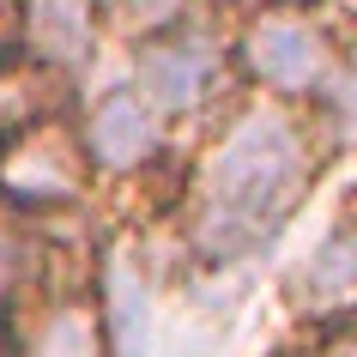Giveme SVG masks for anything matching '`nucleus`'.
Here are the masks:
<instances>
[{
    "label": "nucleus",
    "mask_w": 357,
    "mask_h": 357,
    "mask_svg": "<svg viewBox=\"0 0 357 357\" xmlns=\"http://www.w3.org/2000/svg\"><path fill=\"white\" fill-rule=\"evenodd\" d=\"M333 146L315 109L248 97L230 109L182 188V255L200 273H243L279 243L315 194Z\"/></svg>",
    "instance_id": "obj_1"
},
{
    "label": "nucleus",
    "mask_w": 357,
    "mask_h": 357,
    "mask_svg": "<svg viewBox=\"0 0 357 357\" xmlns=\"http://www.w3.org/2000/svg\"><path fill=\"white\" fill-rule=\"evenodd\" d=\"M345 49L327 19L303 13L291 0H261L243 19V31L230 37V55H236V73H248L261 85V97H279V103H315L321 85L333 79V61Z\"/></svg>",
    "instance_id": "obj_2"
},
{
    "label": "nucleus",
    "mask_w": 357,
    "mask_h": 357,
    "mask_svg": "<svg viewBox=\"0 0 357 357\" xmlns=\"http://www.w3.org/2000/svg\"><path fill=\"white\" fill-rule=\"evenodd\" d=\"M97 169L85 158V139H79L73 115H43L31 109L24 121L0 133V206L24 212H73L85 194H91Z\"/></svg>",
    "instance_id": "obj_3"
},
{
    "label": "nucleus",
    "mask_w": 357,
    "mask_h": 357,
    "mask_svg": "<svg viewBox=\"0 0 357 357\" xmlns=\"http://www.w3.org/2000/svg\"><path fill=\"white\" fill-rule=\"evenodd\" d=\"M230 73H236L230 37H218L200 19H182L164 37L133 43V61H128V79L146 91V103L164 121H188V115H206L212 103H225Z\"/></svg>",
    "instance_id": "obj_4"
},
{
    "label": "nucleus",
    "mask_w": 357,
    "mask_h": 357,
    "mask_svg": "<svg viewBox=\"0 0 357 357\" xmlns=\"http://www.w3.org/2000/svg\"><path fill=\"white\" fill-rule=\"evenodd\" d=\"M73 121H79V139H85V158H91L97 176L151 169L169 146V121L146 103V91L133 79H115L103 91H91Z\"/></svg>",
    "instance_id": "obj_5"
},
{
    "label": "nucleus",
    "mask_w": 357,
    "mask_h": 357,
    "mask_svg": "<svg viewBox=\"0 0 357 357\" xmlns=\"http://www.w3.org/2000/svg\"><path fill=\"white\" fill-rule=\"evenodd\" d=\"M103 49L97 0H19V61L49 79H79Z\"/></svg>",
    "instance_id": "obj_6"
},
{
    "label": "nucleus",
    "mask_w": 357,
    "mask_h": 357,
    "mask_svg": "<svg viewBox=\"0 0 357 357\" xmlns=\"http://www.w3.org/2000/svg\"><path fill=\"white\" fill-rule=\"evenodd\" d=\"M291 309L315 327L357 321V206L303 248L297 273H291Z\"/></svg>",
    "instance_id": "obj_7"
},
{
    "label": "nucleus",
    "mask_w": 357,
    "mask_h": 357,
    "mask_svg": "<svg viewBox=\"0 0 357 357\" xmlns=\"http://www.w3.org/2000/svg\"><path fill=\"white\" fill-rule=\"evenodd\" d=\"M19 357H115L97 284L91 291H61V297L43 303L37 321L24 327Z\"/></svg>",
    "instance_id": "obj_8"
},
{
    "label": "nucleus",
    "mask_w": 357,
    "mask_h": 357,
    "mask_svg": "<svg viewBox=\"0 0 357 357\" xmlns=\"http://www.w3.org/2000/svg\"><path fill=\"white\" fill-rule=\"evenodd\" d=\"M230 327H236L230 309H218V303H194L182 321L158 327V339H151L146 357H230Z\"/></svg>",
    "instance_id": "obj_9"
},
{
    "label": "nucleus",
    "mask_w": 357,
    "mask_h": 357,
    "mask_svg": "<svg viewBox=\"0 0 357 357\" xmlns=\"http://www.w3.org/2000/svg\"><path fill=\"white\" fill-rule=\"evenodd\" d=\"M309 109H315V121H321V133H327L333 151L339 146L357 151V37H345V49L333 61V79L321 85V97Z\"/></svg>",
    "instance_id": "obj_10"
},
{
    "label": "nucleus",
    "mask_w": 357,
    "mask_h": 357,
    "mask_svg": "<svg viewBox=\"0 0 357 357\" xmlns=\"http://www.w3.org/2000/svg\"><path fill=\"white\" fill-rule=\"evenodd\" d=\"M97 19L133 49V43H151L176 31L182 19H194V0H97Z\"/></svg>",
    "instance_id": "obj_11"
},
{
    "label": "nucleus",
    "mask_w": 357,
    "mask_h": 357,
    "mask_svg": "<svg viewBox=\"0 0 357 357\" xmlns=\"http://www.w3.org/2000/svg\"><path fill=\"white\" fill-rule=\"evenodd\" d=\"M37 279V243L24 236V218L13 206H0V315L31 291Z\"/></svg>",
    "instance_id": "obj_12"
},
{
    "label": "nucleus",
    "mask_w": 357,
    "mask_h": 357,
    "mask_svg": "<svg viewBox=\"0 0 357 357\" xmlns=\"http://www.w3.org/2000/svg\"><path fill=\"white\" fill-rule=\"evenodd\" d=\"M303 357H357V321H333V327H321Z\"/></svg>",
    "instance_id": "obj_13"
},
{
    "label": "nucleus",
    "mask_w": 357,
    "mask_h": 357,
    "mask_svg": "<svg viewBox=\"0 0 357 357\" xmlns=\"http://www.w3.org/2000/svg\"><path fill=\"white\" fill-rule=\"evenodd\" d=\"M24 115H31V103L19 97V79H13L6 67H0V133L13 128V121H24Z\"/></svg>",
    "instance_id": "obj_14"
},
{
    "label": "nucleus",
    "mask_w": 357,
    "mask_h": 357,
    "mask_svg": "<svg viewBox=\"0 0 357 357\" xmlns=\"http://www.w3.org/2000/svg\"><path fill=\"white\" fill-rule=\"evenodd\" d=\"M6 55H19V0H0V67Z\"/></svg>",
    "instance_id": "obj_15"
}]
</instances>
